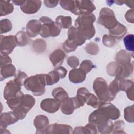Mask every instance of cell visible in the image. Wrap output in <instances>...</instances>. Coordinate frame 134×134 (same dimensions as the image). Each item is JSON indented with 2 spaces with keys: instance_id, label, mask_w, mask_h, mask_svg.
<instances>
[{
  "instance_id": "obj_11",
  "label": "cell",
  "mask_w": 134,
  "mask_h": 134,
  "mask_svg": "<svg viewBox=\"0 0 134 134\" xmlns=\"http://www.w3.org/2000/svg\"><path fill=\"white\" fill-rule=\"evenodd\" d=\"M98 109L111 120H116L119 118L120 115L118 108L108 102H102L98 107Z\"/></svg>"
},
{
  "instance_id": "obj_28",
  "label": "cell",
  "mask_w": 134,
  "mask_h": 134,
  "mask_svg": "<svg viewBox=\"0 0 134 134\" xmlns=\"http://www.w3.org/2000/svg\"><path fill=\"white\" fill-rule=\"evenodd\" d=\"M55 23L61 28L66 29L72 25V18L70 16H59L55 19Z\"/></svg>"
},
{
  "instance_id": "obj_35",
  "label": "cell",
  "mask_w": 134,
  "mask_h": 134,
  "mask_svg": "<svg viewBox=\"0 0 134 134\" xmlns=\"http://www.w3.org/2000/svg\"><path fill=\"white\" fill-rule=\"evenodd\" d=\"M78 46L72 40L67 39L62 44L63 49L67 53L75 51Z\"/></svg>"
},
{
  "instance_id": "obj_12",
  "label": "cell",
  "mask_w": 134,
  "mask_h": 134,
  "mask_svg": "<svg viewBox=\"0 0 134 134\" xmlns=\"http://www.w3.org/2000/svg\"><path fill=\"white\" fill-rule=\"evenodd\" d=\"M73 129L69 125L52 124L48 125L44 131V133H71Z\"/></svg>"
},
{
  "instance_id": "obj_2",
  "label": "cell",
  "mask_w": 134,
  "mask_h": 134,
  "mask_svg": "<svg viewBox=\"0 0 134 134\" xmlns=\"http://www.w3.org/2000/svg\"><path fill=\"white\" fill-rule=\"evenodd\" d=\"M88 121L95 126L98 133H110L112 132L113 124L99 109L94 110L90 115Z\"/></svg>"
},
{
  "instance_id": "obj_39",
  "label": "cell",
  "mask_w": 134,
  "mask_h": 134,
  "mask_svg": "<svg viewBox=\"0 0 134 134\" xmlns=\"http://www.w3.org/2000/svg\"><path fill=\"white\" fill-rule=\"evenodd\" d=\"M125 126L124 122L122 120H119L115 121L113 124L112 133H125L124 131V128Z\"/></svg>"
},
{
  "instance_id": "obj_7",
  "label": "cell",
  "mask_w": 134,
  "mask_h": 134,
  "mask_svg": "<svg viewBox=\"0 0 134 134\" xmlns=\"http://www.w3.org/2000/svg\"><path fill=\"white\" fill-rule=\"evenodd\" d=\"M95 6L91 1H75L72 13L76 15H83L92 13Z\"/></svg>"
},
{
  "instance_id": "obj_10",
  "label": "cell",
  "mask_w": 134,
  "mask_h": 134,
  "mask_svg": "<svg viewBox=\"0 0 134 134\" xmlns=\"http://www.w3.org/2000/svg\"><path fill=\"white\" fill-rule=\"evenodd\" d=\"M61 29L59 26L52 21L49 23L43 24L41 25L39 34L42 38L56 37L60 34Z\"/></svg>"
},
{
  "instance_id": "obj_13",
  "label": "cell",
  "mask_w": 134,
  "mask_h": 134,
  "mask_svg": "<svg viewBox=\"0 0 134 134\" xmlns=\"http://www.w3.org/2000/svg\"><path fill=\"white\" fill-rule=\"evenodd\" d=\"M18 120L19 119L13 111L2 113L0 117L1 131L6 130V128L8 126L17 122Z\"/></svg>"
},
{
  "instance_id": "obj_43",
  "label": "cell",
  "mask_w": 134,
  "mask_h": 134,
  "mask_svg": "<svg viewBox=\"0 0 134 134\" xmlns=\"http://www.w3.org/2000/svg\"><path fill=\"white\" fill-rule=\"evenodd\" d=\"M28 78V75L25 72L22 71H18L15 75V77L14 79L16 82L19 84L20 85H23L25 81Z\"/></svg>"
},
{
  "instance_id": "obj_18",
  "label": "cell",
  "mask_w": 134,
  "mask_h": 134,
  "mask_svg": "<svg viewBox=\"0 0 134 134\" xmlns=\"http://www.w3.org/2000/svg\"><path fill=\"white\" fill-rule=\"evenodd\" d=\"M86 73L81 68H74L69 74V79L71 82L78 84L83 82L86 78Z\"/></svg>"
},
{
  "instance_id": "obj_36",
  "label": "cell",
  "mask_w": 134,
  "mask_h": 134,
  "mask_svg": "<svg viewBox=\"0 0 134 134\" xmlns=\"http://www.w3.org/2000/svg\"><path fill=\"white\" fill-rule=\"evenodd\" d=\"M1 34L6 33L10 31L12 29L11 21L8 19H3L0 22Z\"/></svg>"
},
{
  "instance_id": "obj_31",
  "label": "cell",
  "mask_w": 134,
  "mask_h": 134,
  "mask_svg": "<svg viewBox=\"0 0 134 134\" xmlns=\"http://www.w3.org/2000/svg\"><path fill=\"white\" fill-rule=\"evenodd\" d=\"M32 47L35 52L42 53L47 48V43L44 40L41 39H37L34 41Z\"/></svg>"
},
{
  "instance_id": "obj_32",
  "label": "cell",
  "mask_w": 134,
  "mask_h": 134,
  "mask_svg": "<svg viewBox=\"0 0 134 134\" xmlns=\"http://www.w3.org/2000/svg\"><path fill=\"white\" fill-rule=\"evenodd\" d=\"M124 43L127 50L133 52L134 51V36L129 34L124 38Z\"/></svg>"
},
{
  "instance_id": "obj_26",
  "label": "cell",
  "mask_w": 134,
  "mask_h": 134,
  "mask_svg": "<svg viewBox=\"0 0 134 134\" xmlns=\"http://www.w3.org/2000/svg\"><path fill=\"white\" fill-rule=\"evenodd\" d=\"M14 10V6L10 1H1L0 2L1 16H6L12 13Z\"/></svg>"
},
{
  "instance_id": "obj_17",
  "label": "cell",
  "mask_w": 134,
  "mask_h": 134,
  "mask_svg": "<svg viewBox=\"0 0 134 134\" xmlns=\"http://www.w3.org/2000/svg\"><path fill=\"white\" fill-rule=\"evenodd\" d=\"M41 27V22L36 19H32L28 22L26 29L27 35L30 38H34L40 33Z\"/></svg>"
},
{
  "instance_id": "obj_25",
  "label": "cell",
  "mask_w": 134,
  "mask_h": 134,
  "mask_svg": "<svg viewBox=\"0 0 134 134\" xmlns=\"http://www.w3.org/2000/svg\"><path fill=\"white\" fill-rule=\"evenodd\" d=\"M52 95L54 99L60 103L69 97L67 92L61 87H57L52 92Z\"/></svg>"
},
{
  "instance_id": "obj_29",
  "label": "cell",
  "mask_w": 134,
  "mask_h": 134,
  "mask_svg": "<svg viewBox=\"0 0 134 134\" xmlns=\"http://www.w3.org/2000/svg\"><path fill=\"white\" fill-rule=\"evenodd\" d=\"M90 92L85 87H81L77 90L76 98L80 103L81 106H83L86 102Z\"/></svg>"
},
{
  "instance_id": "obj_20",
  "label": "cell",
  "mask_w": 134,
  "mask_h": 134,
  "mask_svg": "<svg viewBox=\"0 0 134 134\" xmlns=\"http://www.w3.org/2000/svg\"><path fill=\"white\" fill-rule=\"evenodd\" d=\"M65 57V54L62 50L57 49L51 53L49 56V59L51 61L53 66L57 68L62 64Z\"/></svg>"
},
{
  "instance_id": "obj_19",
  "label": "cell",
  "mask_w": 134,
  "mask_h": 134,
  "mask_svg": "<svg viewBox=\"0 0 134 134\" xmlns=\"http://www.w3.org/2000/svg\"><path fill=\"white\" fill-rule=\"evenodd\" d=\"M49 119L47 116L42 115L37 116L34 119V125L37 129L36 133H44V131L49 125Z\"/></svg>"
},
{
  "instance_id": "obj_27",
  "label": "cell",
  "mask_w": 134,
  "mask_h": 134,
  "mask_svg": "<svg viewBox=\"0 0 134 134\" xmlns=\"http://www.w3.org/2000/svg\"><path fill=\"white\" fill-rule=\"evenodd\" d=\"M46 85H51L57 83L61 79L60 76L56 70H54L48 74H45Z\"/></svg>"
},
{
  "instance_id": "obj_23",
  "label": "cell",
  "mask_w": 134,
  "mask_h": 134,
  "mask_svg": "<svg viewBox=\"0 0 134 134\" xmlns=\"http://www.w3.org/2000/svg\"><path fill=\"white\" fill-rule=\"evenodd\" d=\"M16 68L12 64L1 66V81L16 75Z\"/></svg>"
},
{
  "instance_id": "obj_47",
  "label": "cell",
  "mask_w": 134,
  "mask_h": 134,
  "mask_svg": "<svg viewBox=\"0 0 134 134\" xmlns=\"http://www.w3.org/2000/svg\"><path fill=\"white\" fill-rule=\"evenodd\" d=\"M55 70H56L58 71V72L59 73L61 79H63L66 76V73H67V70L64 67L59 66V67L56 68L55 69Z\"/></svg>"
},
{
  "instance_id": "obj_40",
  "label": "cell",
  "mask_w": 134,
  "mask_h": 134,
  "mask_svg": "<svg viewBox=\"0 0 134 134\" xmlns=\"http://www.w3.org/2000/svg\"><path fill=\"white\" fill-rule=\"evenodd\" d=\"M102 42L103 44L109 48H111L115 44L116 40L113 37L109 35H105L103 36L102 38Z\"/></svg>"
},
{
  "instance_id": "obj_33",
  "label": "cell",
  "mask_w": 134,
  "mask_h": 134,
  "mask_svg": "<svg viewBox=\"0 0 134 134\" xmlns=\"http://www.w3.org/2000/svg\"><path fill=\"white\" fill-rule=\"evenodd\" d=\"M107 72L111 76H116L119 69V64L116 61L111 62L107 66Z\"/></svg>"
},
{
  "instance_id": "obj_44",
  "label": "cell",
  "mask_w": 134,
  "mask_h": 134,
  "mask_svg": "<svg viewBox=\"0 0 134 134\" xmlns=\"http://www.w3.org/2000/svg\"><path fill=\"white\" fill-rule=\"evenodd\" d=\"M67 63L71 68H76L79 65V61L76 57L71 56L68 58Z\"/></svg>"
},
{
  "instance_id": "obj_42",
  "label": "cell",
  "mask_w": 134,
  "mask_h": 134,
  "mask_svg": "<svg viewBox=\"0 0 134 134\" xmlns=\"http://www.w3.org/2000/svg\"><path fill=\"white\" fill-rule=\"evenodd\" d=\"M75 1L67 0V1H60V5L64 9L72 12L74 8Z\"/></svg>"
},
{
  "instance_id": "obj_30",
  "label": "cell",
  "mask_w": 134,
  "mask_h": 134,
  "mask_svg": "<svg viewBox=\"0 0 134 134\" xmlns=\"http://www.w3.org/2000/svg\"><path fill=\"white\" fill-rule=\"evenodd\" d=\"M17 45L19 46H25L27 45L29 42V36L27 33L24 31H20L18 32L15 36Z\"/></svg>"
},
{
  "instance_id": "obj_46",
  "label": "cell",
  "mask_w": 134,
  "mask_h": 134,
  "mask_svg": "<svg viewBox=\"0 0 134 134\" xmlns=\"http://www.w3.org/2000/svg\"><path fill=\"white\" fill-rule=\"evenodd\" d=\"M125 17L127 21L129 23H133V10L131 9L128 10L125 15Z\"/></svg>"
},
{
  "instance_id": "obj_38",
  "label": "cell",
  "mask_w": 134,
  "mask_h": 134,
  "mask_svg": "<svg viewBox=\"0 0 134 134\" xmlns=\"http://www.w3.org/2000/svg\"><path fill=\"white\" fill-rule=\"evenodd\" d=\"M86 103L87 104V105L91 106L93 108H98V107L101 103V102L99 100L98 97H96L95 95L90 93Z\"/></svg>"
},
{
  "instance_id": "obj_41",
  "label": "cell",
  "mask_w": 134,
  "mask_h": 134,
  "mask_svg": "<svg viewBox=\"0 0 134 134\" xmlns=\"http://www.w3.org/2000/svg\"><path fill=\"white\" fill-rule=\"evenodd\" d=\"M95 67V65L93 64V62L88 60H85L82 62L80 64V68L83 70L86 74L90 72L91 70Z\"/></svg>"
},
{
  "instance_id": "obj_1",
  "label": "cell",
  "mask_w": 134,
  "mask_h": 134,
  "mask_svg": "<svg viewBox=\"0 0 134 134\" xmlns=\"http://www.w3.org/2000/svg\"><path fill=\"white\" fill-rule=\"evenodd\" d=\"M96 18L93 13L79 16L75 21V28L86 38L89 40L93 38L95 34L93 23Z\"/></svg>"
},
{
  "instance_id": "obj_49",
  "label": "cell",
  "mask_w": 134,
  "mask_h": 134,
  "mask_svg": "<svg viewBox=\"0 0 134 134\" xmlns=\"http://www.w3.org/2000/svg\"><path fill=\"white\" fill-rule=\"evenodd\" d=\"M59 3V1H44V4L45 6H47L48 7L52 8L55 7Z\"/></svg>"
},
{
  "instance_id": "obj_3",
  "label": "cell",
  "mask_w": 134,
  "mask_h": 134,
  "mask_svg": "<svg viewBox=\"0 0 134 134\" xmlns=\"http://www.w3.org/2000/svg\"><path fill=\"white\" fill-rule=\"evenodd\" d=\"M25 88L35 96H40L45 92L46 85L45 74H38L28 77L24 82Z\"/></svg>"
},
{
  "instance_id": "obj_16",
  "label": "cell",
  "mask_w": 134,
  "mask_h": 134,
  "mask_svg": "<svg viewBox=\"0 0 134 134\" xmlns=\"http://www.w3.org/2000/svg\"><path fill=\"white\" fill-rule=\"evenodd\" d=\"M68 39L73 41L78 46L84 44L86 40V38L73 26L70 27L68 30Z\"/></svg>"
},
{
  "instance_id": "obj_24",
  "label": "cell",
  "mask_w": 134,
  "mask_h": 134,
  "mask_svg": "<svg viewBox=\"0 0 134 134\" xmlns=\"http://www.w3.org/2000/svg\"><path fill=\"white\" fill-rule=\"evenodd\" d=\"M116 62L121 65L129 64L131 63L130 54L124 50H120L116 56Z\"/></svg>"
},
{
  "instance_id": "obj_9",
  "label": "cell",
  "mask_w": 134,
  "mask_h": 134,
  "mask_svg": "<svg viewBox=\"0 0 134 134\" xmlns=\"http://www.w3.org/2000/svg\"><path fill=\"white\" fill-rule=\"evenodd\" d=\"M17 46L15 36H1V53L9 54Z\"/></svg>"
},
{
  "instance_id": "obj_50",
  "label": "cell",
  "mask_w": 134,
  "mask_h": 134,
  "mask_svg": "<svg viewBox=\"0 0 134 134\" xmlns=\"http://www.w3.org/2000/svg\"><path fill=\"white\" fill-rule=\"evenodd\" d=\"M126 92L127 93L128 98L130 100L133 101V86H132L131 87H130Z\"/></svg>"
},
{
  "instance_id": "obj_21",
  "label": "cell",
  "mask_w": 134,
  "mask_h": 134,
  "mask_svg": "<svg viewBox=\"0 0 134 134\" xmlns=\"http://www.w3.org/2000/svg\"><path fill=\"white\" fill-rule=\"evenodd\" d=\"M60 108L63 114L65 115L72 114L74 109H76L73 97H68L65 100L61 102L60 103Z\"/></svg>"
},
{
  "instance_id": "obj_37",
  "label": "cell",
  "mask_w": 134,
  "mask_h": 134,
  "mask_svg": "<svg viewBox=\"0 0 134 134\" xmlns=\"http://www.w3.org/2000/svg\"><path fill=\"white\" fill-rule=\"evenodd\" d=\"M85 50L88 54L94 55L98 54L99 48L96 43L93 42H91L86 45Z\"/></svg>"
},
{
  "instance_id": "obj_34",
  "label": "cell",
  "mask_w": 134,
  "mask_h": 134,
  "mask_svg": "<svg viewBox=\"0 0 134 134\" xmlns=\"http://www.w3.org/2000/svg\"><path fill=\"white\" fill-rule=\"evenodd\" d=\"M133 105L126 107L124 109V118L128 122H133L134 121Z\"/></svg>"
},
{
  "instance_id": "obj_15",
  "label": "cell",
  "mask_w": 134,
  "mask_h": 134,
  "mask_svg": "<svg viewBox=\"0 0 134 134\" xmlns=\"http://www.w3.org/2000/svg\"><path fill=\"white\" fill-rule=\"evenodd\" d=\"M41 108L48 113H54L60 107V103L53 98H46L40 103Z\"/></svg>"
},
{
  "instance_id": "obj_5",
  "label": "cell",
  "mask_w": 134,
  "mask_h": 134,
  "mask_svg": "<svg viewBox=\"0 0 134 134\" xmlns=\"http://www.w3.org/2000/svg\"><path fill=\"white\" fill-rule=\"evenodd\" d=\"M97 22L108 30L114 28L118 23L114 11L107 7L101 9Z\"/></svg>"
},
{
  "instance_id": "obj_14",
  "label": "cell",
  "mask_w": 134,
  "mask_h": 134,
  "mask_svg": "<svg viewBox=\"0 0 134 134\" xmlns=\"http://www.w3.org/2000/svg\"><path fill=\"white\" fill-rule=\"evenodd\" d=\"M41 6V2L39 0L25 1L20 9L25 14H32L37 13Z\"/></svg>"
},
{
  "instance_id": "obj_51",
  "label": "cell",
  "mask_w": 134,
  "mask_h": 134,
  "mask_svg": "<svg viewBox=\"0 0 134 134\" xmlns=\"http://www.w3.org/2000/svg\"><path fill=\"white\" fill-rule=\"evenodd\" d=\"M39 21L43 23V24H46V23H50L51 21H52L53 20L49 18L48 17H45V16H43V17H41L39 19Z\"/></svg>"
},
{
  "instance_id": "obj_52",
  "label": "cell",
  "mask_w": 134,
  "mask_h": 134,
  "mask_svg": "<svg viewBox=\"0 0 134 134\" xmlns=\"http://www.w3.org/2000/svg\"><path fill=\"white\" fill-rule=\"evenodd\" d=\"M25 1H12V2L15 5H17V6H21L23 4V3H24Z\"/></svg>"
},
{
  "instance_id": "obj_48",
  "label": "cell",
  "mask_w": 134,
  "mask_h": 134,
  "mask_svg": "<svg viewBox=\"0 0 134 134\" xmlns=\"http://www.w3.org/2000/svg\"><path fill=\"white\" fill-rule=\"evenodd\" d=\"M73 133H88L85 127H77L75 128L72 132Z\"/></svg>"
},
{
  "instance_id": "obj_6",
  "label": "cell",
  "mask_w": 134,
  "mask_h": 134,
  "mask_svg": "<svg viewBox=\"0 0 134 134\" xmlns=\"http://www.w3.org/2000/svg\"><path fill=\"white\" fill-rule=\"evenodd\" d=\"M35 104V98L30 95H24L21 98V102L18 107L12 111L15 113L19 120L25 118L27 113Z\"/></svg>"
},
{
  "instance_id": "obj_8",
  "label": "cell",
  "mask_w": 134,
  "mask_h": 134,
  "mask_svg": "<svg viewBox=\"0 0 134 134\" xmlns=\"http://www.w3.org/2000/svg\"><path fill=\"white\" fill-rule=\"evenodd\" d=\"M21 85L14 80L8 82L4 90V97L7 100L24 95L21 91Z\"/></svg>"
},
{
  "instance_id": "obj_4",
  "label": "cell",
  "mask_w": 134,
  "mask_h": 134,
  "mask_svg": "<svg viewBox=\"0 0 134 134\" xmlns=\"http://www.w3.org/2000/svg\"><path fill=\"white\" fill-rule=\"evenodd\" d=\"M93 88L101 103L109 102L115 98L109 92L106 81L102 77H99L94 80Z\"/></svg>"
},
{
  "instance_id": "obj_22",
  "label": "cell",
  "mask_w": 134,
  "mask_h": 134,
  "mask_svg": "<svg viewBox=\"0 0 134 134\" xmlns=\"http://www.w3.org/2000/svg\"><path fill=\"white\" fill-rule=\"evenodd\" d=\"M127 28L119 22L114 28L109 30V35L117 39H121L127 33Z\"/></svg>"
},
{
  "instance_id": "obj_45",
  "label": "cell",
  "mask_w": 134,
  "mask_h": 134,
  "mask_svg": "<svg viewBox=\"0 0 134 134\" xmlns=\"http://www.w3.org/2000/svg\"><path fill=\"white\" fill-rule=\"evenodd\" d=\"M12 59L7 55L5 54H1V66L11 64Z\"/></svg>"
}]
</instances>
